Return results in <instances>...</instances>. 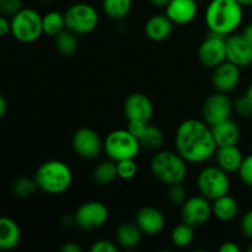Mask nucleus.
<instances>
[{"mask_svg":"<svg viewBox=\"0 0 252 252\" xmlns=\"http://www.w3.org/2000/svg\"><path fill=\"white\" fill-rule=\"evenodd\" d=\"M175 148L189 164H202L214 157L218 145L211 126L204 121L189 118L177 127Z\"/></svg>","mask_w":252,"mask_h":252,"instance_id":"nucleus-1","label":"nucleus"},{"mask_svg":"<svg viewBox=\"0 0 252 252\" xmlns=\"http://www.w3.org/2000/svg\"><path fill=\"white\" fill-rule=\"evenodd\" d=\"M244 7L236 0H211L204 12V21L211 32L229 36L240 27Z\"/></svg>","mask_w":252,"mask_h":252,"instance_id":"nucleus-2","label":"nucleus"},{"mask_svg":"<svg viewBox=\"0 0 252 252\" xmlns=\"http://www.w3.org/2000/svg\"><path fill=\"white\" fill-rule=\"evenodd\" d=\"M37 187L47 194H62L73 184V171L68 164L61 160H48L34 172Z\"/></svg>","mask_w":252,"mask_h":252,"instance_id":"nucleus-3","label":"nucleus"},{"mask_svg":"<svg viewBox=\"0 0 252 252\" xmlns=\"http://www.w3.org/2000/svg\"><path fill=\"white\" fill-rule=\"evenodd\" d=\"M187 164L189 162L177 152L159 150L153 155L150 160V171L158 181L171 186V185L184 184L189 170Z\"/></svg>","mask_w":252,"mask_h":252,"instance_id":"nucleus-4","label":"nucleus"},{"mask_svg":"<svg viewBox=\"0 0 252 252\" xmlns=\"http://www.w3.org/2000/svg\"><path fill=\"white\" fill-rule=\"evenodd\" d=\"M140 148V143L128 128L112 130L103 140V152L108 159L116 162L126 159H135Z\"/></svg>","mask_w":252,"mask_h":252,"instance_id":"nucleus-5","label":"nucleus"},{"mask_svg":"<svg viewBox=\"0 0 252 252\" xmlns=\"http://www.w3.org/2000/svg\"><path fill=\"white\" fill-rule=\"evenodd\" d=\"M11 34L21 43L36 42L43 33L42 15L30 7H22L11 17Z\"/></svg>","mask_w":252,"mask_h":252,"instance_id":"nucleus-6","label":"nucleus"},{"mask_svg":"<svg viewBox=\"0 0 252 252\" xmlns=\"http://www.w3.org/2000/svg\"><path fill=\"white\" fill-rule=\"evenodd\" d=\"M197 187L202 196L209 201H214L224 194H228L230 191L229 174L218 165L204 167L197 177Z\"/></svg>","mask_w":252,"mask_h":252,"instance_id":"nucleus-7","label":"nucleus"},{"mask_svg":"<svg viewBox=\"0 0 252 252\" xmlns=\"http://www.w3.org/2000/svg\"><path fill=\"white\" fill-rule=\"evenodd\" d=\"M65 27L76 34L93 32L100 22V15L95 6L88 2H76L70 5L64 12Z\"/></svg>","mask_w":252,"mask_h":252,"instance_id":"nucleus-8","label":"nucleus"},{"mask_svg":"<svg viewBox=\"0 0 252 252\" xmlns=\"http://www.w3.org/2000/svg\"><path fill=\"white\" fill-rule=\"evenodd\" d=\"M110 218L107 206L100 201H89L81 204L74 213V223L85 231H93L105 225Z\"/></svg>","mask_w":252,"mask_h":252,"instance_id":"nucleus-9","label":"nucleus"},{"mask_svg":"<svg viewBox=\"0 0 252 252\" xmlns=\"http://www.w3.org/2000/svg\"><path fill=\"white\" fill-rule=\"evenodd\" d=\"M198 59L206 68L214 69L226 61V36L211 32L198 48Z\"/></svg>","mask_w":252,"mask_h":252,"instance_id":"nucleus-10","label":"nucleus"},{"mask_svg":"<svg viewBox=\"0 0 252 252\" xmlns=\"http://www.w3.org/2000/svg\"><path fill=\"white\" fill-rule=\"evenodd\" d=\"M233 111L234 102L228 94L216 91L204 100L202 105V117L207 125L213 126L231 118Z\"/></svg>","mask_w":252,"mask_h":252,"instance_id":"nucleus-11","label":"nucleus"},{"mask_svg":"<svg viewBox=\"0 0 252 252\" xmlns=\"http://www.w3.org/2000/svg\"><path fill=\"white\" fill-rule=\"evenodd\" d=\"M71 145L75 154L86 160L96 159L103 150V140L98 133L88 127L80 128L74 133Z\"/></svg>","mask_w":252,"mask_h":252,"instance_id":"nucleus-12","label":"nucleus"},{"mask_svg":"<svg viewBox=\"0 0 252 252\" xmlns=\"http://www.w3.org/2000/svg\"><path fill=\"white\" fill-rule=\"evenodd\" d=\"M212 212V203L204 196H193L186 199L181 206V219L184 223L198 228L209 220Z\"/></svg>","mask_w":252,"mask_h":252,"instance_id":"nucleus-13","label":"nucleus"},{"mask_svg":"<svg viewBox=\"0 0 252 252\" xmlns=\"http://www.w3.org/2000/svg\"><path fill=\"white\" fill-rule=\"evenodd\" d=\"M123 112L128 122H150L154 106L145 94L133 93L126 98Z\"/></svg>","mask_w":252,"mask_h":252,"instance_id":"nucleus-14","label":"nucleus"},{"mask_svg":"<svg viewBox=\"0 0 252 252\" xmlns=\"http://www.w3.org/2000/svg\"><path fill=\"white\" fill-rule=\"evenodd\" d=\"M241 68L225 61L213 69L212 74V84L214 89L219 93L229 94L239 86L241 79Z\"/></svg>","mask_w":252,"mask_h":252,"instance_id":"nucleus-15","label":"nucleus"},{"mask_svg":"<svg viewBox=\"0 0 252 252\" xmlns=\"http://www.w3.org/2000/svg\"><path fill=\"white\" fill-rule=\"evenodd\" d=\"M226 61L239 68H246L252 64V44L241 33L226 36Z\"/></svg>","mask_w":252,"mask_h":252,"instance_id":"nucleus-16","label":"nucleus"},{"mask_svg":"<svg viewBox=\"0 0 252 252\" xmlns=\"http://www.w3.org/2000/svg\"><path fill=\"white\" fill-rule=\"evenodd\" d=\"M128 129L133 133L143 148L158 150L164 144V133L159 127L149 122H128Z\"/></svg>","mask_w":252,"mask_h":252,"instance_id":"nucleus-17","label":"nucleus"},{"mask_svg":"<svg viewBox=\"0 0 252 252\" xmlns=\"http://www.w3.org/2000/svg\"><path fill=\"white\" fill-rule=\"evenodd\" d=\"M135 224L143 234L148 236H155L164 230L165 217L160 209L145 206L137 212Z\"/></svg>","mask_w":252,"mask_h":252,"instance_id":"nucleus-18","label":"nucleus"},{"mask_svg":"<svg viewBox=\"0 0 252 252\" xmlns=\"http://www.w3.org/2000/svg\"><path fill=\"white\" fill-rule=\"evenodd\" d=\"M165 14L176 25L191 24L198 14L197 0H170L165 6Z\"/></svg>","mask_w":252,"mask_h":252,"instance_id":"nucleus-19","label":"nucleus"},{"mask_svg":"<svg viewBox=\"0 0 252 252\" xmlns=\"http://www.w3.org/2000/svg\"><path fill=\"white\" fill-rule=\"evenodd\" d=\"M174 22L166 16V14L153 15L144 25L145 36L154 42H162L171 36L174 31Z\"/></svg>","mask_w":252,"mask_h":252,"instance_id":"nucleus-20","label":"nucleus"},{"mask_svg":"<svg viewBox=\"0 0 252 252\" xmlns=\"http://www.w3.org/2000/svg\"><path fill=\"white\" fill-rule=\"evenodd\" d=\"M217 165L228 174L238 172L243 164L244 155L243 152L235 145H225V147H218L214 154Z\"/></svg>","mask_w":252,"mask_h":252,"instance_id":"nucleus-21","label":"nucleus"},{"mask_svg":"<svg viewBox=\"0 0 252 252\" xmlns=\"http://www.w3.org/2000/svg\"><path fill=\"white\" fill-rule=\"evenodd\" d=\"M211 128L214 140H216L218 147L235 145L238 144L239 139H240V128H239L238 123L231 118L211 126Z\"/></svg>","mask_w":252,"mask_h":252,"instance_id":"nucleus-22","label":"nucleus"},{"mask_svg":"<svg viewBox=\"0 0 252 252\" xmlns=\"http://www.w3.org/2000/svg\"><path fill=\"white\" fill-rule=\"evenodd\" d=\"M21 240V230L14 219L0 217V250H14Z\"/></svg>","mask_w":252,"mask_h":252,"instance_id":"nucleus-23","label":"nucleus"},{"mask_svg":"<svg viewBox=\"0 0 252 252\" xmlns=\"http://www.w3.org/2000/svg\"><path fill=\"white\" fill-rule=\"evenodd\" d=\"M213 216L220 221H231L239 214V203L230 194H224L212 203Z\"/></svg>","mask_w":252,"mask_h":252,"instance_id":"nucleus-24","label":"nucleus"},{"mask_svg":"<svg viewBox=\"0 0 252 252\" xmlns=\"http://www.w3.org/2000/svg\"><path fill=\"white\" fill-rule=\"evenodd\" d=\"M142 231L135 223H123L116 229V240L125 249H134L142 239Z\"/></svg>","mask_w":252,"mask_h":252,"instance_id":"nucleus-25","label":"nucleus"},{"mask_svg":"<svg viewBox=\"0 0 252 252\" xmlns=\"http://www.w3.org/2000/svg\"><path fill=\"white\" fill-rule=\"evenodd\" d=\"M54 46L62 56H74L79 49L78 34L68 29L63 30L61 33L54 36Z\"/></svg>","mask_w":252,"mask_h":252,"instance_id":"nucleus-26","label":"nucleus"},{"mask_svg":"<svg viewBox=\"0 0 252 252\" xmlns=\"http://www.w3.org/2000/svg\"><path fill=\"white\" fill-rule=\"evenodd\" d=\"M132 0H102V10L110 19L121 21L129 15L132 10Z\"/></svg>","mask_w":252,"mask_h":252,"instance_id":"nucleus-27","label":"nucleus"},{"mask_svg":"<svg viewBox=\"0 0 252 252\" xmlns=\"http://www.w3.org/2000/svg\"><path fill=\"white\" fill-rule=\"evenodd\" d=\"M94 181L100 186H107L111 185L118 177L117 175V164L113 160H103L94 169L93 172Z\"/></svg>","mask_w":252,"mask_h":252,"instance_id":"nucleus-28","label":"nucleus"},{"mask_svg":"<svg viewBox=\"0 0 252 252\" xmlns=\"http://www.w3.org/2000/svg\"><path fill=\"white\" fill-rule=\"evenodd\" d=\"M42 26L43 33L47 36L54 37L65 30V17L64 14L58 11H49L42 16Z\"/></svg>","mask_w":252,"mask_h":252,"instance_id":"nucleus-29","label":"nucleus"},{"mask_svg":"<svg viewBox=\"0 0 252 252\" xmlns=\"http://www.w3.org/2000/svg\"><path fill=\"white\" fill-rule=\"evenodd\" d=\"M193 229V226L189 225L184 221L175 226L171 231V243L174 244V246L179 249L189 248L194 240Z\"/></svg>","mask_w":252,"mask_h":252,"instance_id":"nucleus-30","label":"nucleus"},{"mask_svg":"<svg viewBox=\"0 0 252 252\" xmlns=\"http://www.w3.org/2000/svg\"><path fill=\"white\" fill-rule=\"evenodd\" d=\"M37 189L38 187L34 179H29V177H20L12 184V192L19 198H29L36 192Z\"/></svg>","mask_w":252,"mask_h":252,"instance_id":"nucleus-31","label":"nucleus"},{"mask_svg":"<svg viewBox=\"0 0 252 252\" xmlns=\"http://www.w3.org/2000/svg\"><path fill=\"white\" fill-rule=\"evenodd\" d=\"M116 164H117V175L120 179L128 181V180H132L137 175L138 165L135 164L134 159L121 160Z\"/></svg>","mask_w":252,"mask_h":252,"instance_id":"nucleus-32","label":"nucleus"},{"mask_svg":"<svg viewBox=\"0 0 252 252\" xmlns=\"http://www.w3.org/2000/svg\"><path fill=\"white\" fill-rule=\"evenodd\" d=\"M187 198H189L187 197V191L182 186V184H176L169 186V189H167V199H169V202L172 206L181 207L186 202Z\"/></svg>","mask_w":252,"mask_h":252,"instance_id":"nucleus-33","label":"nucleus"},{"mask_svg":"<svg viewBox=\"0 0 252 252\" xmlns=\"http://www.w3.org/2000/svg\"><path fill=\"white\" fill-rule=\"evenodd\" d=\"M238 174L244 185L252 187V154L244 158Z\"/></svg>","mask_w":252,"mask_h":252,"instance_id":"nucleus-34","label":"nucleus"},{"mask_svg":"<svg viewBox=\"0 0 252 252\" xmlns=\"http://www.w3.org/2000/svg\"><path fill=\"white\" fill-rule=\"evenodd\" d=\"M234 110L240 117L251 118L252 117V101L245 95L240 96L234 102Z\"/></svg>","mask_w":252,"mask_h":252,"instance_id":"nucleus-35","label":"nucleus"},{"mask_svg":"<svg viewBox=\"0 0 252 252\" xmlns=\"http://www.w3.org/2000/svg\"><path fill=\"white\" fill-rule=\"evenodd\" d=\"M24 7L22 0H0V15L12 17Z\"/></svg>","mask_w":252,"mask_h":252,"instance_id":"nucleus-36","label":"nucleus"},{"mask_svg":"<svg viewBox=\"0 0 252 252\" xmlns=\"http://www.w3.org/2000/svg\"><path fill=\"white\" fill-rule=\"evenodd\" d=\"M91 252H116L117 251V245L110 240H96L95 243L91 245L90 248Z\"/></svg>","mask_w":252,"mask_h":252,"instance_id":"nucleus-37","label":"nucleus"},{"mask_svg":"<svg viewBox=\"0 0 252 252\" xmlns=\"http://www.w3.org/2000/svg\"><path fill=\"white\" fill-rule=\"evenodd\" d=\"M240 230L245 238L252 241V209H249L241 218Z\"/></svg>","mask_w":252,"mask_h":252,"instance_id":"nucleus-38","label":"nucleus"},{"mask_svg":"<svg viewBox=\"0 0 252 252\" xmlns=\"http://www.w3.org/2000/svg\"><path fill=\"white\" fill-rule=\"evenodd\" d=\"M11 33V20L9 17L0 15V37H5Z\"/></svg>","mask_w":252,"mask_h":252,"instance_id":"nucleus-39","label":"nucleus"},{"mask_svg":"<svg viewBox=\"0 0 252 252\" xmlns=\"http://www.w3.org/2000/svg\"><path fill=\"white\" fill-rule=\"evenodd\" d=\"M241 249L238 244L233 243V241H225L219 248V252H240Z\"/></svg>","mask_w":252,"mask_h":252,"instance_id":"nucleus-40","label":"nucleus"},{"mask_svg":"<svg viewBox=\"0 0 252 252\" xmlns=\"http://www.w3.org/2000/svg\"><path fill=\"white\" fill-rule=\"evenodd\" d=\"M61 250L62 252H81V248L75 243H65Z\"/></svg>","mask_w":252,"mask_h":252,"instance_id":"nucleus-41","label":"nucleus"},{"mask_svg":"<svg viewBox=\"0 0 252 252\" xmlns=\"http://www.w3.org/2000/svg\"><path fill=\"white\" fill-rule=\"evenodd\" d=\"M241 34H243V36L248 39L249 43L252 44V22L251 24H248L245 27H244Z\"/></svg>","mask_w":252,"mask_h":252,"instance_id":"nucleus-42","label":"nucleus"},{"mask_svg":"<svg viewBox=\"0 0 252 252\" xmlns=\"http://www.w3.org/2000/svg\"><path fill=\"white\" fill-rule=\"evenodd\" d=\"M7 110V102L5 100V97L2 95H0V121L4 118L5 113H6Z\"/></svg>","mask_w":252,"mask_h":252,"instance_id":"nucleus-43","label":"nucleus"},{"mask_svg":"<svg viewBox=\"0 0 252 252\" xmlns=\"http://www.w3.org/2000/svg\"><path fill=\"white\" fill-rule=\"evenodd\" d=\"M150 4H153L154 6H158V7H162V6H166L167 4L170 2V0H149Z\"/></svg>","mask_w":252,"mask_h":252,"instance_id":"nucleus-44","label":"nucleus"},{"mask_svg":"<svg viewBox=\"0 0 252 252\" xmlns=\"http://www.w3.org/2000/svg\"><path fill=\"white\" fill-rule=\"evenodd\" d=\"M236 1H238L243 7L252 6V0H236Z\"/></svg>","mask_w":252,"mask_h":252,"instance_id":"nucleus-45","label":"nucleus"},{"mask_svg":"<svg viewBox=\"0 0 252 252\" xmlns=\"http://www.w3.org/2000/svg\"><path fill=\"white\" fill-rule=\"evenodd\" d=\"M245 96H246V97L250 98V100L252 101V83L250 84V85L248 86V89H246V91H245Z\"/></svg>","mask_w":252,"mask_h":252,"instance_id":"nucleus-46","label":"nucleus"},{"mask_svg":"<svg viewBox=\"0 0 252 252\" xmlns=\"http://www.w3.org/2000/svg\"><path fill=\"white\" fill-rule=\"evenodd\" d=\"M248 251H249V252H252V243L250 244V245H249V248H248Z\"/></svg>","mask_w":252,"mask_h":252,"instance_id":"nucleus-47","label":"nucleus"},{"mask_svg":"<svg viewBox=\"0 0 252 252\" xmlns=\"http://www.w3.org/2000/svg\"><path fill=\"white\" fill-rule=\"evenodd\" d=\"M38 1H41V2H48V1H51V0H38Z\"/></svg>","mask_w":252,"mask_h":252,"instance_id":"nucleus-48","label":"nucleus"},{"mask_svg":"<svg viewBox=\"0 0 252 252\" xmlns=\"http://www.w3.org/2000/svg\"><path fill=\"white\" fill-rule=\"evenodd\" d=\"M197 1H204V0H197Z\"/></svg>","mask_w":252,"mask_h":252,"instance_id":"nucleus-49","label":"nucleus"}]
</instances>
